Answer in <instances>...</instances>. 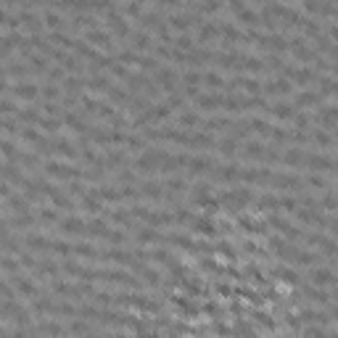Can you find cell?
<instances>
[{"instance_id":"cell-1","label":"cell","mask_w":338,"mask_h":338,"mask_svg":"<svg viewBox=\"0 0 338 338\" xmlns=\"http://www.w3.org/2000/svg\"><path fill=\"white\" fill-rule=\"evenodd\" d=\"M45 175L51 180H87V172L74 169L71 164H64V161H48L45 164Z\"/></svg>"},{"instance_id":"cell-2","label":"cell","mask_w":338,"mask_h":338,"mask_svg":"<svg viewBox=\"0 0 338 338\" xmlns=\"http://www.w3.org/2000/svg\"><path fill=\"white\" fill-rule=\"evenodd\" d=\"M11 85V82H8ZM8 93H13V95H16V98H21V101H35V98H40L42 95V90L35 85V82H19V85H11L8 87Z\"/></svg>"},{"instance_id":"cell-3","label":"cell","mask_w":338,"mask_h":338,"mask_svg":"<svg viewBox=\"0 0 338 338\" xmlns=\"http://www.w3.org/2000/svg\"><path fill=\"white\" fill-rule=\"evenodd\" d=\"M309 280L315 285H335L338 283V275H333V270H328V267H320V270H312Z\"/></svg>"},{"instance_id":"cell-4","label":"cell","mask_w":338,"mask_h":338,"mask_svg":"<svg viewBox=\"0 0 338 338\" xmlns=\"http://www.w3.org/2000/svg\"><path fill=\"white\" fill-rule=\"evenodd\" d=\"M262 90L270 93V95H291V90H294V87H291L288 80H267Z\"/></svg>"},{"instance_id":"cell-5","label":"cell","mask_w":338,"mask_h":338,"mask_svg":"<svg viewBox=\"0 0 338 338\" xmlns=\"http://www.w3.org/2000/svg\"><path fill=\"white\" fill-rule=\"evenodd\" d=\"M196 106L201 111H217V109H222V95H198Z\"/></svg>"},{"instance_id":"cell-6","label":"cell","mask_w":338,"mask_h":338,"mask_svg":"<svg viewBox=\"0 0 338 338\" xmlns=\"http://www.w3.org/2000/svg\"><path fill=\"white\" fill-rule=\"evenodd\" d=\"M304 159H306V156H304L299 148H288L283 156H280V161H283L285 166H304Z\"/></svg>"},{"instance_id":"cell-7","label":"cell","mask_w":338,"mask_h":338,"mask_svg":"<svg viewBox=\"0 0 338 338\" xmlns=\"http://www.w3.org/2000/svg\"><path fill=\"white\" fill-rule=\"evenodd\" d=\"M87 40L93 42L95 48H111V35L98 32V29H90V32H87Z\"/></svg>"},{"instance_id":"cell-8","label":"cell","mask_w":338,"mask_h":338,"mask_svg":"<svg viewBox=\"0 0 338 338\" xmlns=\"http://www.w3.org/2000/svg\"><path fill=\"white\" fill-rule=\"evenodd\" d=\"M196 21L190 19V16H172V19H169V27H172V29H177V32H185V29H190Z\"/></svg>"},{"instance_id":"cell-9","label":"cell","mask_w":338,"mask_h":338,"mask_svg":"<svg viewBox=\"0 0 338 338\" xmlns=\"http://www.w3.org/2000/svg\"><path fill=\"white\" fill-rule=\"evenodd\" d=\"M220 151L225 153V156H235L238 153V140L235 137H225V140L220 143Z\"/></svg>"},{"instance_id":"cell-10","label":"cell","mask_w":338,"mask_h":338,"mask_svg":"<svg viewBox=\"0 0 338 338\" xmlns=\"http://www.w3.org/2000/svg\"><path fill=\"white\" fill-rule=\"evenodd\" d=\"M204 82H206V87H214V90H220V87H225V85H227L217 71H214V74H211V71H209V74H204Z\"/></svg>"},{"instance_id":"cell-11","label":"cell","mask_w":338,"mask_h":338,"mask_svg":"<svg viewBox=\"0 0 338 338\" xmlns=\"http://www.w3.org/2000/svg\"><path fill=\"white\" fill-rule=\"evenodd\" d=\"M238 21H240V24H246V27H256V24H259V16L243 8V11H238Z\"/></svg>"},{"instance_id":"cell-12","label":"cell","mask_w":338,"mask_h":338,"mask_svg":"<svg viewBox=\"0 0 338 338\" xmlns=\"http://www.w3.org/2000/svg\"><path fill=\"white\" fill-rule=\"evenodd\" d=\"M320 206L322 209H338V196L335 193H325L320 198Z\"/></svg>"},{"instance_id":"cell-13","label":"cell","mask_w":338,"mask_h":338,"mask_svg":"<svg viewBox=\"0 0 338 338\" xmlns=\"http://www.w3.org/2000/svg\"><path fill=\"white\" fill-rule=\"evenodd\" d=\"M151 45H153L151 37H146L143 32H140V35H135V42H132V48H135V51H146V48H151Z\"/></svg>"},{"instance_id":"cell-14","label":"cell","mask_w":338,"mask_h":338,"mask_svg":"<svg viewBox=\"0 0 338 338\" xmlns=\"http://www.w3.org/2000/svg\"><path fill=\"white\" fill-rule=\"evenodd\" d=\"M42 95H45V98H58V95H61V90L53 87V85H48V87L42 90Z\"/></svg>"},{"instance_id":"cell-15","label":"cell","mask_w":338,"mask_h":338,"mask_svg":"<svg viewBox=\"0 0 338 338\" xmlns=\"http://www.w3.org/2000/svg\"><path fill=\"white\" fill-rule=\"evenodd\" d=\"M177 45H180L182 51H193V40H190V37H180Z\"/></svg>"},{"instance_id":"cell-16","label":"cell","mask_w":338,"mask_h":338,"mask_svg":"<svg viewBox=\"0 0 338 338\" xmlns=\"http://www.w3.org/2000/svg\"><path fill=\"white\" fill-rule=\"evenodd\" d=\"M156 3H159L161 8H166V6H169V8H177V6L182 3V0H156Z\"/></svg>"},{"instance_id":"cell-17","label":"cell","mask_w":338,"mask_h":338,"mask_svg":"<svg viewBox=\"0 0 338 338\" xmlns=\"http://www.w3.org/2000/svg\"><path fill=\"white\" fill-rule=\"evenodd\" d=\"M137 3H148V0H137Z\"/></svg>"}]
</instances>
